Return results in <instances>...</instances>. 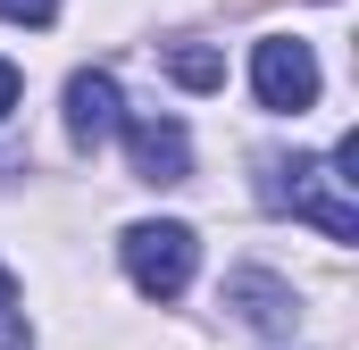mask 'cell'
<instances>
[{
	"instance_id": "cell-1",
	"label": "cell",
	"mask_w": 359,
	"mask_h": 350,
	"mask_svg": "<svg viewBox=\"0 0 359 350\" xmlns=\"http://www.w3.org/2000/svg\"><path fill=\"white\" fill-rule=\"evenodd\" d=\"M268 200L309 217L326 242H359V200H351V175L334 159H268Z\"/></svg>"
},
{
	"instance_id": "cell-2",
	"label": "cell",
	"mask_w": 359,
	"mask_h": 350,
	"mask_svg": "<svg viewBox=\"0 0 359 350\" xmlns=\"http://www.w3.org/2000/svg\"><path fill=\"white\" fill-rule=\"evenodd\" d=\"M192 267H201V234H192V225H176V217L126 225V275H134L142 300H184Z\"/></svg>"
},
{
	"instance_id": "cell-3",
	"label": "cell",
	"mask_w": 359,
	"mask_h": 350,
	"mask_svg": "<svg viewBox=\"0 0 359 350\" xmlns=\"http://www.w3.org/2000/svg\"><path fill=\"white\" fill-rule=\"evenodd\" d=\"M251 92H259V108H276V117L318 108V50L301 34H268L251 50Z\"/></svg>"
},
{
	"instance_id": "cell-4",
	"label": "cell",
	"mask_w": 359,
	"mask_h": 350,
	"mask_svg": "<svg viewBox=\"0 0 359 350\" xmlns=\"http://www.w3.org/2000/svg\"><path fill=\"white\" fill-rule=\"evenodd\" d=\"M117 108H126V100H117V76H109V67H76V76H67V142H76V150H100V142L117 134Z\"/></svg>"
},
{
	"instance_id": "cell-5",
	"label": "cell",
	"mask_w": 359,
	"mask_h": 350,
	"mask_svg": "<svg viewBox=\"0 0 359 350\" xmlns=\"http://www.w3.org/2000/svg\"><path fill=\"white\" fill-rule=\"evenodd\" d=\"M126 150H134V175L142 183H184L192 175V134L176 117H134L126 125Z\"/></svg>"
},
{
	"instance_id": "cell-6",
	"label": "cell",
	"mask_w": 359,
	"mask_h": 350,
	"mask_svg": "<svg viewBox=\"0 0 359 350\" xmlns=\"http://www.w3.org/2000/svg\"><path fill=\"white\" fill-rule=\"evenodd\" d=\"M226 292H234V300H251V309H243V317H251V326H259V334H284V326H292V317H301V309H292V292H284V284H276V275H234V284H226Z\"/></svg>"
},
{
	"instance_id": "cell-7",
	"label": "cell",
	"mask_w": 359,
	"mask_h": 350,
	"mask_svg": "<svg viewBox=\"0 0 359 350\" xmlns=\"http://www.w3.org/2000/svg\"><path fill=\"white\" fill-rule=\"evenodd\" d=\"M168 76H176L184 92H217L226 84V59H217L209 42H176V50H168Z\"/></svg>"
},
{
	"instance_id": "cell-8",
	"label": "cell",
	"mask_w": 359,
	"mask_h": 350,
	"mask_svg": "<svg viewBox=\"0 0 359 350\" xmlns=\"http://www.w3.org/2000/svg\"><path fill=\"white\" fill-rule=\"evenodd\" d=\"M0 350H34V326H25V300H17L8 267H0Z\"/></svg>"
},
{
	"instance_id": "cell-9",
	"label": "cell",
	"mask_w": 359,
	"mask_h": 350,
	"mask_svg": "<svg viewBox=\"0 0 359 350\" xmlns=\"http://www.w3.org/2000/svg\"><path fill=\"white\" fill-rule=\"evenodd\" d=\"M0 17H8V25H50L59 0H0Z\"/></svg>"
},
{
	"instance_id": "cell-10",
	"label": "cell",
	"mask_w": 359,
	"mask_h": 350,
	"mask_svg": "<svg viewBox=\"0 0 359 350\" xmlns=\"http://www.w3.org/2000/svg\"><path fill=\"white\" fill-rule=\"evenodd\" d=\"M17 100H25V76H17V67H8V59H0V117H8V108H17Z\"/></svg>"
}]
</instances>
